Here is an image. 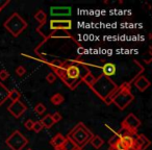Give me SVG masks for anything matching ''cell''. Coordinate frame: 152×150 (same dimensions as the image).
<instances>
[{"mask_svg":"<svg viewBox=\"0 0 152 150\" xmlns=\"http://www.w3.org/2000/svg\"><path fill=\"white\" fill-rule=\"evenodd\" d=\"M93 135L92 132L83 124V123H79L78 125H76L71 131L68 135V138L71 139L74 142L76 146L78 148L83 147L85 145H87L88 142L92 139Z\"/></svg>","mask_w":152,"mask_h":150,"instance_id":"cell-1","label":"cell"},{"mask_svg":"<svg viewBox=\"0 0 152 150\" xmlns=\"http://www.w3.org/2000/svg\"><path fill=\"white\" fill-rule=\"evenodd\" d=\"M4 27L13 34L14 37H18L26 27L27 23L24 19L17 13H14L7 21L4 22Z\"/></svg>","mask_w":152,"mask_h":150,"instance_id":"cell-2","label":"cell"},{"mask_svg":"<svg viewBox=\"0 0 152 150\" xmlns=\"http://www.w3.org/2000/svg\"><path fill=\"white\" fill-rule=\"evenodd\" d=\"M27 139L18 130L14 131L7 140V145L12 150H22L27 145Z\"/></svg>","mask_w":152,"mask_h":150,"instance_id":"cell-3","label":"cell"},{"mask_svg":"<svg viewBox=\"0 0 152 150\" xmlns=\"http://www.w3.org/2000/svg\"><path fill=\"white\" fill-rule=\"evenodd\" d=\"M141 125V121L133 114H129L122 122V131H125L127 135L134 133L139 126Z\"/></svg>","mask_w":152,"mask_h":150,"instance_id":"cell-4","label":"cell"},{"mask_svg":"<svg viewBox=\"0 0 152 150\" xmlns=\"http://www.w3.org/2000/svg\"><path fill=\"white\" fill-rule=\"evenodd\" d=\"M133 99V96L130 94L129 90L124 89L121 90L117 96L114 98V102L121 108V110H124L127 105L131 102V100Z\"/></svg>","mask_w":152,"mask_h":150,"instance_id":"cell-5","label":"cell"},{"mask_svg":"<svg viewBox=\"0 0 152 150\" xmlns=\"http://www.w3.org/2000/svg\"><path fill=\"white\" fill-rule=\"evenodd\" d=\"M80 77V70L77 66H69V67H66V75H65V78L63 79L65 83H67V85H70V81H74L75 83V87H76V79L79 78Z\"/></svg>","mask_w":152,"mask_h":150,"instance_id":"cell-6","label":"cell"},{"mask_svg":"<svg viewBox=\"0 0 152 150\" xmlns=\"http://www.w3.org/2000/svg\"><path fill=\"white\" fill-rule=\"evenodd\" d=\"M49 27L52 30H70L72 28V21L51 19L49 22Z\"/></svg>","mask_w":152,"mask_h":150,"instance_id":"cell-7","label":"cell"},{"mask_svg":"<svg viewBox=\"0 0 152 150\" xmlns=\"http://www.w3.org/2000/svg\"><path fill=\"white\" fill-rule=\"evenodd\" d=\"M9 113H11V115H13L15 118H19L20 116H22L24 112L26 110V106L21 100H17V101L12 102L7 108Z\"/></svg>","mask_w":152,"mask_h":150,"instance_id":"cell-8","label":"cell"},{"mask_svg":"<svg viewBox=\"0 0 152 150\" xmlns=\"http://www.w3.org/2000/svg\"><path fill=\"white\" fill-rule=\"evenodd\" d=\"M72 14L70 7H53L50 9L51 17H69Z\"/></svg>","mask_w":152,"mask_h":150,"instance_id":"cell-9","label":"cell"},{"mask_svg":"<svg viewBox=\"0 0 152 150\" xmlns=\"http://www.w3.org/2000/svg\"><path fill=\"white\" fill-rule=\"evenodd\" d=\"M150 145V141L144 135H139L134 140L132 150H145Z\"/></svg>","mask_w":152,"mask_h":150,"instance_id":"cell-10","label":"cell"},{"mask_svg":"<svg viewBox=\"0 0 152 150\" xmlns=\"http://www.w3.org/2000/svg\"><path fill=\"white\" fill-rule=\"evenodd\" d=\"M134 86L137 87V89H139L140 92H144L150 87V83L145 76H139L134 81Z\"/></svg>","mask_w":152,"mask_h":150,"instance_id":"cell-11","label":"cell"},{"mask_svg":"<svg viewBox=\"0 0 152 150\" xmlns=\"http://www.w3.org/2000/svg\"><path fill=\"white\" fill-rule=\"evenodd\" d=\"M65 140H66V138L64 137L63 135L57 133L56 135H54V137L51 139L50 144H51V146H53L56 150H61L64 145V143H65Z\"/></svg>","mask_w":152,"mask_h":150,"instance_id":"cell-12","label":"cell"},{"mask_svg":"<svg viewBox=\"0 0 152 150\" xmlns=\"http://www.w3.org/2000/svg\"><path fill=\"white\" fill-rule=\"evenodd\" d=\"M117 72V67L115 64L113 63H106L104 64V66L102 67V73H103L104 76L110 77L113 75H115Z\"/></svg>","mask_w":152,"mask_h":150,"instance_id":"cell-13","label":"cell"},{"mask_svg":"<svg viewBox=\"0 0 152 150\" xmlns=\"http://www.w3.org/2000/svg\"><path fill=\"white\" fill-rule=\"evenodd\" d=\"M119 141L122 143L126 149H132L133 143H134V139L130 137V135H123V137H119Z\"/></svg>","mask_w":152,"mask_h":150,"instance_id":"cell-14","label":"cell"},{"mask_svg":"<svg viewBox=\"0 0 152 150\" xmlns=\"http://www.w3.org/2000/svg\"><path fill=\"white\" fill-rule=\"evenodd\" d=\"M10 90L4 85L0 83V105H2L7 99H9Z\"/></svg>","mask_w":152,"mask_h":150,"instance_id":"cell-15","label":"cell"},{"mask_svg":"<svg viewBox=\"0 0 152 150\" xmlns=\"http://www.w3.org/2000/svg\"><path fill=\"white\" fill-rule=\"evenodd\" d=\"M61 150H78V147L74 144V142L72 141L69 138H66L65 143H64L63 147H61Z\"/></svg>","mask_w":152,"mask_h":150,"instance_id":"cell-16","label":"cell"},{"mask_svg":"<svg viewBox=\"0 0 152 150\" xmlns=\"http://www.w3.org/2000/svg\"><path fill=\"white\" fill-rule=\"evenodd\" d=\"M40 122L42 123L43 126L46 127V128H51V127L55 124V123L53 122V119H52V116H51V115H46L45 117H43L42 120H41Z\"/></svg>","mask_w":152,"mask_h":150,"instance_id":"cell-17","label":"cell"},{"mask_svg":"<svg viewBox=\"0 0 152 150\" xmlns=\"http://www.w3.org/2000/svg\"><path fill=\"white\" fill-rule=\"evenodd\" d=\"M90 142H91V145L93 146L95 149H99V148L104 144V141L99 137V135H93L92 139L90 140Z\"/></svg>","mask_w":152,"mask_h":150,"instance_id":"cell-18","label":"cell"},{"mask_svg":"<svg viewBox=\"0 0 152 150\" xmlns=\"http://www.w3.org/2000/svg\"><path fill=\"white\" fill-rule=\"evenodd\" d=\"M64 101H65V98L59 93L54 94V95H52L50 97V102L52 104H54V105H59V104H61Z\"/></svg>","mask_w":152,"mask_h":150,"instance_id":"cell-19","label":"cell"},{"mask_svg":"<svg viewBox=\"0 0 152 150\" xmlns=\"http://www.w3.org/2000/svg\"><path fill=\"white\" fill-rule=\"evenodd\" d=\"M34 19L37 20V21L40 22L42 25H44L45 22H46L47 20V15L46 13H45L44 11H42V10H40L39 12H37L36 15H34Z\"/></svg>","mask_w":152,"mask_h":150,"instance_id":"cell-20","label":"cell"},{"mask_svg":"<svg viewBox=\"0 0 152 150\" xmlns=\"http://www.w3.org/2000/svg\"><path fill=\"white\" fill-rule=\"evenodd\" d=\"M20 97H21V93H20L17 89H13V90H11V91H10L9 99H11L12 102L17 101V100H20Z\"/></svg>","mask_w":152,"mask_h":150,"instance_id":"cell-21","label":"cell"},{"mask_svg":"<svg viewBox=\"0 0 152 150\" xmlns=\"http://www.w3.org/2000/svg\"><path fill=\"white\" fill-rule=\"evenodd\" d=\"M83 80L85 81V83H87L88 86H94V83H96V78L94 77L93 74H91V73L86 74L85 76H83Z\"/></svg>","mask_w":152,"mask_h":150,"instance_id":"cell-22","label":"cell"},{"mask_svg":"<svg viewBox=\"0 0 152 150\" xmlns=\"http://www.w3.org/2000/svg\"><path fill=\"white\" fill-rule=\"evenodd\" d=\"M54 74L55 75H58L61 79L65 78L66 75V67H58V68H54Z\"/></svg>","mask_w":152,"mask_h":150,"instance_id":"cell-23","label":"cell"},{"mask_svg":"<svg viewBox=\"0 0 152 150\" xmlns=\"http://www.w3.org/2000/svg\"><path fill=\"white\" fill-rule=\"evenodd\" d=\"M34 112L39 115H42L46 112V106L44 105L43 103H38L36 106H34Z\"/></svg>","mask_w":152,"mask_h":150,"instance_id":"cell-24","label":"cell"},{"mask_svg":"<svg viewBox=\"0 0 152 150\" xmlns=\"http://www.w3.org/2000/svg\"><path fill=\"white\" fill-rule=\"evenodd\" d=\"M43 128H44V126H43L42 123H41L40 121H37V122L34 123V127H32V130H34L36 133L40 132V131L42 130Z\"/></svg>","mask_w":152,"mask_h":150,"instance_id":"cell-25","label":"cell"},{"mask_svg":"<svg viewBox=\"0 0 152 150\" xmlns=\"http://www.w3.org/2000/svg\"><path fill=\"white\" fill-rule=\"evenodd\" d=\"M46 80L48 83H53L55 80H56V75H55L53 72H51V73H49L46 76Z\"/></svg>","mask_w":152,"mask_h":150,"instance_id":"cell-26","label":"cell"},{"mask_svg":"<svg viewBox=\"0 0 152 150\" xmlns=\"http://www.w3.org/2000/svg\"><path fill=\"white\" fill-rule=\"evenodd\" d=\"M10 76V73L7 71V70H1L0 71V80L4 81L5 79H7Z\"/></svg>","mask_w":152,"mask_h":150,"instance_id":"cell-27","label":"cell"},{"mask_svg":"<svg viewBox=\"0 0 152 150\" xmlns=\"http://www.w3.org/2000/svg\"><path fill=\"white\" fill-rule=\"evenodd\" d=\"M25 72H26V70L23 66H19V67H17V69H16V74H17L18 76H23L24 74H25Z\"/></svg>","mask_w":152,"mask_h":150,"instance_id":"cell-28","label":"cell"},{"mask_svg":"<svg viewBox=\"0 0 152 150\" xmlns=\"http://www.w3.org/2000/svg\"><path fill=\"white\" fill-rule=\"evenodd\" d=\"M52 116V119H53V122L54 123H57V122H59V121L63 119V117H61V115L59 114L58 112H55L53 115H51Z\"/></svg>","mask_w":152,"mask_h":150,"instance_id":"cell-29","label":"cell"},{"mask_svg":"<svg viewBox=\"0 0 152 150\" xmlns=\"http://www.w3.org/2000/svg\"><path fill=\"white\" fill-rule=\"evenodd\" d=\"M34 121L32 120H27L25 123H24V126H25V128L27 129V130H32V127H34Z\"/></svg>","mask_w":152,"mask_h":150,"instance_id":"cell-30","label":"cell"},{"mask_svg":"<svg viewBox=\"0 0 152 150\" xmlns=\"http://www.w3.org/2000/svg\"><path fill=\"white\" fill-rule=\"evenodd\" d=\"M51 65H52L53 68H58V67H61V66H63V63H61V61H58V59H54V61L51 63Z\"/></svg>","mask_w":152,"mask_h":150,"instance_id":"cell-31","label":"cell"},{"mask_svg":"<svg viewBox=\"0 0 152 150\" xmlns=\"http://www.w3.org/2000/svg\"><path fill=\"white\" fill-rule=\"evenodd\" d=\"M27 150H32V149H30V148H28V149Z\"/></svg>","mask_w":152,"mask_h":150,"instance_id":"cell-32","label":"cell"},{"mask_svg":"<svg viewBox=\"0 0 152 150\" xmlns=\"http://www.w3.org/2000/svg\"><path fill=\"white\" fill-rule=\"evenodd\" d=\"M127 150H132V149H127Z\"/></svg>","mask_w":152,"mask_h":150,"instance_id":"cell-33","label":"cell"},{"mask_svg":"<svg viewBox=\"0 0 152 150\" xmlns=\"http://www.w3.org/2000/svg\"><path fill=\"white\" fill-rule=\"evenodd\" d=\"M0 11H1V10H0Z\"/></svg>","mask_w":152,"mask_h":150,"instance_id":"cell-34","label":"cell"}]
</instances>
